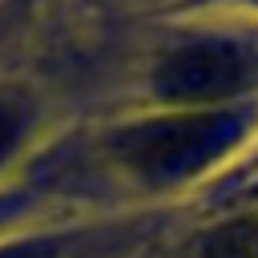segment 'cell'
<instances>
[{"instance_id":"4","label":"cell","mask_w":258,"mask_h":258,"mask_svg":"<svg viewBox=\"0 0 258 258\" xmlns=\"http://www.w3.org/2000/svg\"><path fill=\"white\" fill-rule=\"evenodd\" d=\"M181 258H258V214H242L218 226H206Z\"/></svg>"},{"instance_id":"2","label":"cell","mask_w":258,"mask_h":258,"mask_svg":"<svg viewBox=\"0 0 258 258\" xmlns=\"http://www.w3.org/2000/svg\"><path fill=\"white\" fill-rule=\"evenodd\" d=\"M145 89L153 109H226L258 97V32L202 28L165 44Z\"/></svg>"},{"instance_id":"5","label":"cell","mask_w":258,"mask_h":258,"mask_svg":"<svg viewBox=\"0 0 258 258\" xmlns=\"http://www.w3.org/2000/svg\"><path fill=\"white\" fill-rule=\"evenodd\" d=\"M36 125V105L20 89H0V165L20 153Z\"/></svg>"},{"instance_id":"1","label":"cell","mask_w":258,"mask_h":258,"mask_svg":"<svg viewBox=\"0 0 258 258\" xmlns=\"http://www.w3.org/2000/svg\"><path fill=\"white\" fill-rule=\"evenodd\" d=\"M258 129V101L226 109H153L105 133L101 149L117 173L145 189H181L226 165Z\"/></svg>"},{"instance_id":"3","label":"cell","mask_w":258,"mask_h":258,"mask_svg":"<svg viewBox=\"0 0 258 258\" xmlns=\"http://www.w3.org/2000/svg\"><path fill=\"white\" fill-rule=\"evenodd\" d=\"M137 242L129 226H101V230H64V234H32L0 246V258H121Z\"/></svg>"},{"instance_id":"6","label":"cell","mask_w":258,"mask_h":258,"mask_svg":"<svg viewBox=\"0 0 258 258\" xmlns=\"http://www.w3.org/2000/svg\"><path fill=\"white\" fill-rule=\"evenodd\" d=\"M16 210H20V206H16V198H12V194H0V222H12V218H16Z\"/></svg>"}]
</instances>
